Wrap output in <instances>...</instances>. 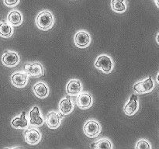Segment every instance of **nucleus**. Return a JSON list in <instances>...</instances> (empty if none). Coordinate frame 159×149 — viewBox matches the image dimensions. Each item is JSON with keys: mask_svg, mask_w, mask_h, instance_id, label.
Returning a JSON list of instances; mask_svg holds the SVG:
<instances>
[{"mask_svg": "<svg viewBox=\"0 0 159 149\" xmlns=\"http://www.w3.org/2000/svg\"><path fill=\"white\" fill-rule=\"evenodd\" d=\"M61 116L57 114L55 112H51L48 113L46 120V124L50 128H57L61 124Z\"/></svg>", "mask_w": 159, "mask_h": 149, "instance_id": "nucleus-12", "label": "nucleus"}, {"mask_svg": "<svg viewBox=\"0 0 159 149\" xmlns=\"http://www.w3.org/2000/svg\"><path fill=\"white\" fill-rule=\"evenodd\" d=\"M24 70L27 75L32 76V77H40L44 74L43 66L39 62L25 64Z\"/></svg>", "mask_w": 159, "mask_h": 149, "instance_id": "nucleus-2", "label": "nucleus"}, {"mask_svg": "<svg viewBox=\"0 0 159 149\" xmlns=\"http://www.w3.org/2000/svg\"><path fill=\"white\" fill-rule=\"evenodd\" d=\"M82 90V85L79 80H71L67 85V93L69 95H77Z\"/></svg>", "mask_w": 159, "mask_h": 149, "instance_id": "nucleus-14", "label": "nucleus"}, {"mask_svg": "<svg viewBox=\"0 0 159 149\" xmlns=\"http://www.w3.org/2000/svg\"><path fill=\"white\" fill-rule=\"evenodd\" d=\"M77 105L82 109H86L91 106L93 103V99L91 95L87 93H82L78 96L76 99Z\"/></svg>", "mask_w": 159, "mask_h": 149, "instance_id": "nucleus-9", "label": "nucleus"}, {"mask_svg": "<svg viewBox=\"0 0 159 149\" xmlns=\"http://www.w3.org/2000/svg\"><path fill=\"white\" fill-rule=\"evenodd\" d=\"M25 140L30 144H36L40 141V133L36 129H27L24 132Z\"/></svg>", "mask_w": 159, "mask_h": 149, "instance_id": "nucleus-8", "label": "nucleus"}, {"mask_svg": "<svg viewBox=\"0 0 159 149\" xmlns=\"http://www.w3.org/2000/svg\"><path fill=\"white\" fill-rule=\"evenodd\" d=\"M12 83L16 87H23L27 81V74L26 72H16L11 77Z\"/></svg>", "mask_w": 159, "mask_h": 149, "instance_id": "nucleus-10", "label": "nucleus"}, {"mask_svg": "<svg viewBox=\"0 0 159 149\" xmlns=\"http://www.w3.org/2000/svg\"><path fill=\"white\" fill-rule=\"evenodd\" d=\"M157 41H158V43H159V34L158 35V37H157Z\"/></svg>", "mask_w": 159, "mask_h": 149, "instance_id": "nucleus-25", "label": "nucleus"}, {"mask_svg": "<svg viewBox=\"0 0 159 149\" xmlns=\"http://www.w3.org/2000/svg\"><path fill=\"white\" fill-rule=\"evenodd\" d=\"M138 97L135 95H132L130 101L124 107V110L127 115H132L138 110Z\"/></svg>", "mask_w": 159, "mask_h": 149, "instance_id": "nucleus-13", "label": "nucleus"}, {"mask_svg": "<svg viewBox=\"0 0 159 149\" xmlns=\"http://www.w3.org/2000/svg\"><path fill=\"white\" fill-rule=\"evenodd\" d=\"M137 149H150L151 146L149 145L148 143L146 141H144V140H141V141H138V144H137L136 146Z\"/></svg>", "mask_w": 159, "mask_h": 149, "instance_id": "nucleus-22", "label": "nucleus"}, {"mask_svg": "<svg viewBox=\"0 0 159 149\" xmlns=\"http://www.w3.org/2000/svg\"><path fill=\"white\" fill-rule=\"evenodd\" d=\"M4 3L6 6L12 7V6H15L18 4L19 0H4Z\"/></svg>", "mask_w": 159, "mask_h": 149, "instance_id": "nucleus-23", "label": "nucleus"}, {"mask_svg": "<svg viewBox=\"0 0 159 149\" xmlns=\"http://www.w3.org/2000/svg\"><path fill=\"white\" fill-rule=\"evenodd\" d=\"M35 94L40 98H44L48 95V88L43 82H39L34 86Z\"/></svg>", "mask_w": 159, "mask_h": 149, "instance_id": "nucleus-17", "label": "nucleus"}, {"mask_svg": "<svg viewBox=\"0 0 159 149\" xmlns=\"http://www.w3.org/2000/svg\"><path fill=\"white\" fill-rule=\"evenodd\" d=\"M54 23L52 15L48 11H43L40 12L37 17V25L40 29L46 30L50 29Z\"/></svg>", "mask_w": 159, "mask_h": 149, "instance_id": "nucleus-1", "label": "nucleus"}, {"mask_svg": "<svg viewBox=\"0 0 159 149\" xmlns=\"http://www.w3.org/2000/svg\"><path fill=\"white\" fill-rule=\"evenodd\" d=\"M155 2H156V4L158 5V6L159 7V0H155Z\"/></svg>", "mask_w": 159, "mask_h": 149, "instance_id": "nucleus-24", "label": "nucleus"}, {"mask_svg": "<svg viewBox=\"0 0 159 149\" xmlns=\"http://www.w3.org/2000/svg\"><path fill=\"white\" fill-rule=\"evenodd\" d=\"M157 79H158V82H159V74L158 75V78H157Z\"/></svg>", "mask_w": 159, "mask_h": 149, "instance_id": "nucleus-26", "label": "nucleus"}, {"mask_svg": "<svg viewBox=\"0 0 159 149\" xmlns=\"http://www.w3.org/2000/svg\"><path fill=\"white\" fill-rule=\"evenodd\" d=\"M95 148H100V149H110L112 147V144L109 140L107 139H102L99 141H96L92 146Z\"/></svg>", "mask_w": 159, "mask_h": 149, "instance_id": "nucleus-21", "label": "nucleus"}, {"mask_svg": "<svg viewBox=\"0 0 159 149\" xmlns=\"http://www.w3.org/2000/svg\"><path fill=\"white\" fill-rule=\"evenodd\" d=\"M2 63L6 66L12 67L18 64L19 61H20V57H19V55L16 53L12 52V51H8L6 54H3L2 57Z\"/></svg>", "mask_w": 159, "mask_h": 149, "instance_id": "nucleus-6", "label": "nucleus"}, {"mask_svg": "<svg viewBox=\"0 0 159 149\" xmlns=\"http://www.w3.org/2000/svg\"><path fill=\"white\" fill-rule=\"evenodd\" d=\"M75 43L79 47H85L90 43V37L85 31H79L75 36Z\"/></svg>", "mask_w": 159, "mask_h": 149, "instance_id": "nucleus-7", "label": "nucleus"}, {"mask_svg": "<svg viewBox=\"0 0 159 149\" xmlns=\"http://www.w3.org/2000/svg\"><path fill=\"white\" fill-rule=\"evenodd\" d=\"M23 18L22 15L18 11H12L8 15V22L12 26H19L22 23Z\"/></svg>", "mask_w": 159, "mask_h": 149, "instance_id": "nucleus-16", "label": "nucleus"}, {"mask_svg": "<svg viewBox=\"0 0 159 149\" xmlns=\"http://www.w3.org/2000/svg\"><path fill=\"white\" fill-rule=\"evenodd\" d=\"M12 125L16 128H25L28 126V121L26 118V112H23L20 116L15 117L12 120Z\"/></svg>", "mask_w": 159, "mask_h": 149, "instance_id": "nucleus-15", "label": "nucleus"}, {"mask_svg": "<svg viewBox=\"0 0 159 149\" xmlns=\"http://www.w3.org/2000/svg\"><path fill=\"white\" fill-rule=\"evenodd\" d=\"M111 7L115 12H122L126 10V6L122 0H112Z\"/></svg>", "mask_w": 159, "mask_h": 149, "instance_id": "nucleus-20", "label": "nucleus"}, {"mask_svg": "<svg viewBox=\"0 0 159 149\" xmlns=\"http://www.w3.org/2000/svg\"><path fill=\"white\" fill-rule=\"evenodd\" d=\"M84 132L89 138L96 137L100 133V126L95 120H89L84 126Z\"/></svg>", "mask_w": 159, "mask_h": 149, "instance_id": "nucleus-5", "label": "nucleus"}, {"mask_svg": "<svg viewBox=\"0 0 159 149\" xmlns=\"http://www.w3.org/2000/svg\"><path fill=\"white\" fill-rule=\"evenodd\" d=\"M12 27L7 23H4V22H1L0 23V36L2 37H11L12 34Z\"/></svg>", "mask_w": 159, "mask_h": 149, "instance_id": "nucleus-19", "label": "nucleus"}, {"mask_svg": "<svg viewBox=\"0 0 159 149\" xmlns=\"http://www.w3.org/2000/svg\"><path fill=\"white\" fill-rule=\"evenodd\" d=\"M30 124L31 126H39L42 125L43 123V118L40 116L39 108L37 106H34L30 112Z\"/></svg>", "mask_w": 159, "mask_h": 149, "instance_id": "nucleus-11", "label": "nucleus"}, {"mask_svg": "<svg viewBox=\"0 0 159 149\" xmlns=\"http://www.w3.org/2000/svg\"><path fill=\"white\" fill-rule=\"evenodd\" d=\"M73 110V104L68 98L63 99L60 102V110L63 114H68Z\"/></svg>", "mask_w": 159, "mask_h": 149, "instance_id": "nucleus-18", "label": "nucleus"}, {"mask_svg": "<svg viewBox=\"0 0 159 149\" xmlns=\"http://www.w3.org/2000/svg\"><path fill=\"white\" fill-rule=\"evenodd\" d=\"M122 1H124V0H122Z\"/></svg>", "mask_w": 159, "mask_h": 149, "instance_id": "nucleus-27", "label": "nucleus"}, {"mask_svg": "<svg viewBox=\"0 0 159 149\" xmlns=\"http://www.w3.org/2000/svg\"><path fill=\"white\" fill-rule=\"evenodd\" d=\"M95 66L98 68H100L105 73H110L113 69V61L108 56H99L95 62Z\"/></svg>", "mask_w": 159, "mask_h": 149, "instance_id": "nucleus-3", "label": "nucleus"}, {"mask_svg": "<svg viewBox=\"0 0 159 149\" xmlns=\"http://www.w3.org/2000/svg\"><path fill=\"white\" fill-rule=\"evenodd\" d=\"M153 81H152V78L149 77L148 79L143 81V82H140L135 84L134 85V91L136 92L137 93H139V94H143V93L150 92L153 88Z\"/></svg>", "mask_w": 159, "mask_h": 149, "instance_id": "nucleus-4", "label": "nucleus"}]
</instances>
